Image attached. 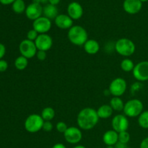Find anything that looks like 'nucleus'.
Here are the masks:
<instances>
[{"label":"nucleus","mask_w":148,"mask_h":148,"mask_svg":"<svg viewBox=\"0 0 148 148\" xmlns=\"http://www.w3.org/2000/svg\"><path fill=\"white\" fill-rule=\"evenodd\" d=\"M55 25L62 30L70 29L73 26V20L68 14H59L54 20Z\"/></svg>","instance_id":"nucleus-15"},{"label":"nucleus","mask_w":148,"mask_h":148,"mask_svg":"<svg viewBox=\"0 0 148 148\" xmlns=\"http://www.w3.org/2000/svg\"><path fill=\"white\" fill-rule=\"evenodd\" d=\"M36 56L39 61H44L45 59H46L47 54H46V51H44L38 50Z\"/></svg>","instance_id":"nucleus-31"},{"label":"nucleus","mask_w":148,"mask_h":148,"mask_svg":"<svg viewBox=\"0 0 148 148\" xmlns=\"http://www.w3.org/2000/svg\"><path fill=\"white\" fill-rule=\"evenodd\" d=\"M14 1H16V0H0V2L2 4H10L12 3L13 4Z\"/></svg>","instance_id":"nucleus-36"},{"label":"nucleus","mask_w":148,"mask_h":148,"mask_svg":"<svg viewBox=\"0 0 148 148\" xmlns=\"http://www.w3.org/2000/svg\"><path fill=\"white\" fill-rule=\"evenodd\" d=\"M127 144H124V143H121V142L118 141L116 143V144L114 145V148H127Z\"/></svg>","instance_id":"nucleus-35"},{"label":"nucleus","mask_w":148,"mask_h":148,"mask_svg":"<svg viewBox=\"0 0 148 148\" xmlns=\"http://www.w3.org/2000/svg\"><path fill=\"white\" fill-rule=\"evenodd\" d=\"M140 1H141L142 2H145V1H147L148 0H140Z\"/></svg>","instance_id":"nucleus-42"},{"label":"nucleus","mask_w":148,"mask_h":148,"mask_svg":"<svg viewBox=\"0 0 148 148\" xmlns=\"http://www.w3.org/2000/svg\"><path fill=\"white\" fill-rule=\"evenodd\" d=\"M19 50L21 53V56H25L27 59L34 57L38 51L35 42L27 39H25L20 42L19 45Z\"/></svg>","instance_id":"nucleus-7"},{"label":"nucleus","mask_w":148,"mask_h":148,"mask_svg":"<svg viewBox=\"0 0 148 148\" xmlns=\"http://www.w3.org/2000/svg\"><path fill=\"white\" fill-rule=\"evenodd\" d=\"M138 124L143 129H148V111L142 113L138 116Z\"/></svg>","instance_id":"nucleus-26"},{"label":"nucleus","mask_w":148,"mask_h":148,"mask_svg":"<svg viewBox=\"0 0 148 148\" xmlns=\"http://www.w3.org/2000/svg\"><path fill=\"white\" fill-rule=\"evenodd\" d=\"M8 68V63L7 61L0 59V72H5Z\"/></svg>","instance_id":"nucleus-32"},{"label":"nucleus","mask_w":148,"mask_h":148,"mask_svg":"<svg viewBox=\"0 0 148 148\" xmlns=\"http://www.w3.org/2000/svg\"><path fill=\"white\" fill-rule=\"evenodd\" d=\"M52 148H66V146L64 145H63L62 143H56L52 147Z\"/></svg>","instance_id":"nucleus-37"},{"label":"nucleus","mask_w":148,"mask_h":148,"mask_svg":"<svg viewBox=\"0 0 148 148\" xmlns=\"http://www.w3.org/2000/svg\"><path fill=\"white\" fill-rule=\"evenodd\" d=\"M39 36V33H38L36 30H35L34 29H31V30H29L27 33V39L29 40H31V41H34L37 39L38 36Z\"/></svg>","instance_id":"nucleus-28"},{"label":"nucleus","mask_w":148,"mask_h":148,"mask_svg":"<svg viewBox=\"0 0 148 148\" xmlns=\"http://www.w3.org/2000/svg\"><path fill=\"white\" fill-rule=\"evenodd\" d=\"M26 17L31 20H36L43 14V7L41 4L33 2L29 4L25 10Z\"/></svg>","instance_id":"nucleus-13"},{"label":"nucleus","mask_w":148,"mask_h":148,"mask_svg":"<svg viewBox=\"0 0 148 148\" xmlns=\"http://www.w3.org/2000/svg\"><path fill=\"white\" fill-rule=\"evenodd\" d=\"M129 126L130 122L128 118L124 114H117L114 116L111 121L112 129L118 133L127 131Z\"/></svg>","instance_id":"nucleus-9"},{"label":"nucleus","mask_w":148,"mask_h":148,"mask_svg":"<svg viewBox=\"0 0 148 148\" xmlns=\"http://www.w3.org/2000/svg\"><path fill=\"white\" fill-rule=\"evenodd\" d=\"M44 120L41 116L37 114H30L25 121L24 127L26 131L29 133L38 132L43 129Z\"/></svg>","instance_id":"nucleus-5"},{"label":"nucleus","mask_w":148,"mask_h":148,"mask_svg":"<svg viewBox=\"0 0 148 148\" xmlns=\"http://www.w3.org/2000/svg\"><path fill=\"white\" fill-rule=\"evenodd\" d=\"M107 148H114V146H107Z\"/></svg>","instance_id":"nucleus-41"},{"label":"nucleus","mask_w":148,"mask_h":148,"mask_svg":"<svg viewBox=\"0 0 148 148\" xmlns=\"http://www.w3.org/2000/svg\"><path fill=\"white\" fill-rule=\"evenodd\" d=\"M109 105L114 111H121L124 109V103L120 97H113L110 101Z\"/></svg>","instance_id":"nucleus-21"},{"label":"nucleus","mask_w":148,"mask_h":148,"mask_svg":"<svg viewBox=\"0 0 148 148\" xmlns=\"http://www.w3.org/2000/svg\"><path fill=\"white\" fill-rule=\"evenodd\" d=\"M35 43L38 50L47 51L53 46V39L47 33L39 34L37 39L35 40Z\"/></svg>","instance_id":"nucleus-12"},{"label":"nucleus","mask_w":148,"mask_h":148,"mask_svg":"<svg viewBox=\"0 0 148 148\" xmlns=\"http://www.w3.org/2000/svg\"><path fill=\"white\" fill-rule=\"evenodd\" d=\"M127 88V83L125 79L121 77H117L111 81L108 90L110 94L114 97H121L125 93Z\"/></svg>","instance_id":"nucleus-6"},{"label":"nucleus","mask_w":148,"mask_h":148,"mask_svg":"<svg viewBox=\"0 0 148 148\" xmlns=\"http://www.w3.org/2000/svg\"><path fill=\"white\" fill-rule=\"evenodd\" d=\"M85 51L90 55L96 54L100 50V44L95 39H88L83 45Z\"/></svg>","instance_id":"nucleus-18"},{"label":"nucleus","mask_w":148,"mask_h":148,"mask_svg":"<svg viewBox=\"0 0 148 148\" xmlns=\"http://www.w3.org/2000/svg\"><path fill=\"white\" fill-rule=\"evenodd\" d=\"M99 121L97 111L92 108L87 107L81 110L77 117V123L79 129L90 130L93 129Z\"/></svg>","instance_id":"nucleus-1"},{"label":"nucleus","mask_w":148,"mask_h":148,"mask_svg":"<svg viewBox=\"0 0 148 148\" xmlns=\"http://www.w3.org/2000/svg\"><path fill=\"white\" fill-rule=\"evenodd\" d=\"M130 140V134L127 131L119 133V141L121 143L127 144Z\"/></svg>","instance_id":"nucleus-27"},{"label":"nucleus","mask_w":148,"mask_h":148,"mask_svg":"<svg viewBox=\"0 0 148 148\" xmlns=\"http://www.w3.org/2000/svg\"><path fill=\"white\" fill-rule=\"evenodd\" d=\"M103 141L107 146H114L119 141V133L114 130H108L103 135Z\"/></svg>","instance_id":"nucleus-17"},{"label":"nucleus","mask_w":148,"mask_h":148,"mask_svg":"<svg viewBox=\"0 0 148 148\" xmlns=\"http://www.w3.org/2000/svg\"><path fill=\"white\" fill-rule=\"evenodd\" d=\"M127 148H132V147H127Z\"/></svg>","instance_id":"nucleus-43"},{"label":"nucleus","mask_w":148,"mask_h":148,"mask_svg":"<svg viewBox=\"0 0 148 148\" xmlns=\"http://www.w3.org/2000/svg\"><path fill=\"white\" fill-rule=\"evenodd\" d=\"M96 111L99 119H103L111 117L114 112V110L112 109L109 104H104V105L101 106Z\"/></svg>","instance_id":"nucleus-20"},{"label":"nucleus","mask_w":148,"mask_h":148,"mask_svg":"<svg viewBox=\"0 0 148 148\" xmlns=\"http://www.w3.org/2000/svg\"><path fill=\"white\" fill-rule=\"evenodd\" d=\"M49 4H52V5H57L59 2H60V0H49Z\"/></svg>","instance_id":"nucleus-38"},{"label":"nucleus","mask_w":148,"mask_h":148,"mask_svg":"<svg viewBox=\"0 0 148 148\" xmlns=\"http://www.w3.org/2000/svg\"><path fill=\"white\" fill-rule=\"evenodd\" d=\"M47 1H49V0H33V2L38 3V4H45Z\"/></svg>","instance_id":"nucleus-39"},{"label":"nucleus","mask_w":148,"mask_h":148,"mask_svg":"<svg viewBox=\"0 0 148 148\" xmlns=\"http://www.w3.org/2000/svg\"><path fill=\"white\" fill-rule=\"evenodd\" d=\"M67 13L72 20H79L83 14V9L80 4L74 1L68 5Z\"/></svg>","instance_id":"nucleus-16"},{"label":"nucleus","mask_w":148,"mask_h":148,"mask_svg":"<svg viewBox=\"0 0 148 148\" xmlns=\"http://www.w3.org/2000/svg\"><path fill=\"white\" fill-rule=\"evenodd\" d=\"M135 50L136 46L134 42L127 38H121L115 43V51L122 56H132Z\"/></svg>","instance_id":"nucleus-3"},{"label":"nucleus","mask_w":148,"mask_h":148,"mask_svg":"<svg viewBox=\"0 0 148 148\" xmlns=\"http://www.w3.org/2000/svg\"><path fill=\"white\" fill-rule=\"evenodd\" d=\"M53 128V124L51 123V121H44L43 125V129L42 130H43L46 132H49L51 131Z\"/></svg>","instance_id":"nucleus-30"},{"label":"nucleus","mask_w":148,"mask_h":148,"mask_svg":"<svg viewBox=\"0 0 148 148\" xmlns=\"http://www.w3.org/2000/svg\"><path fill=\"white\" fill-rule=\"evenodd\" d=\"M65 140L69 144H77L82 140V133L80 129L76 127H69L64 133Z\"/></svg>","instance_id":"nucleus-10"},{"label":"nucleus","mask_w":148,"mask_h":148,"mask_svg":"<svg viewBox=\"0 0 148 148\" xmlns=\"http://www.w3.org/2000/svg\"><path fill=\"white\" fill-rule=\"evenodd\" d=\"M58 9L55 5L48 4L43 7V14L44 17H47L49 20H53L56 18L58 14Z\"/></svg>","instance_id":"nucleus-19"},{"label":"nucleus","mask_w":148,"mask_h":148,"mask_svg":"<svg viewBox=\"0 0 148 148\" xmlns=\"http://www.w3.org/2000/svg\"><path fill=\"white\" fill-rule=\"evenodd\" d=\"M140 148H148V137L145 138L140 143Z\"/></svg>","instance_id":"nucleus-34"},{"label":"nucleus","mask_w":148,"mask_h":148,"mask_svg":"<svg viewBox=\"0 0 148 148\" xmlns=\"http://www.w3.org/2000/svg\"><path fill=\"white\" fill-rule=\"evenodd\" d=\"M41 117L44 121H51L55 116V111L53 108L51 107H46L42 111L41 114H40Z\"/></svg>","instance_id":"nucleus-23"},{"label":"nucleus","mask_w":148,"mask_h":148,"mask_svg":"<svg viewBox=\"0 0 148 148\" xmlns=\"http://www.w3.org/2000/svg\"><path fill=\"white\" fill-rule=\"evenodd\" d=\"M120 66H121V69L123 71L126 72H132L135 65L134 64V62L132 59L126 58L121 61Z\"/></svg>","instance_id":"nucleus-24"},{"label":"nucleus","mask_w":148,"mask_h":148,"mask_svg":"<svg viewBox=\"0 0 148 148\" xmlns=\"http://www.w3.org/2000/svg\"><path fill=\"white\" fill-rule=\"evenodd\" d=\"M52 26L51 20L47 17H40L33 23V29L38 32L39 34H46L51 30Z\"/></svg>","instance_id":"nucleus-11"},{"label":"nucleus","mask_w":148,"mask_h":148,"mask_svg":"<svg viewBox=\"0 0 148 148\" xmlns=\"http://www.w3.org/2000/svg\"><path fill=\"white\" fill-rule=\"evenodd\" d=\"M14 66L18 70H24L28 66V59L23 56H20L14 61Z\"/></svg>","instance_id":"nucleus-22"},{"label":"nucleus","mask_w":148,"mask_h":148,"mask_svg":"<svg viewBox=\"0 0 148 148\" xmlns=\"http://www.w3.org/2000/svg\"><path fill=\"white\" fill-rule=\"evenodd\" d=\"M12 10L17 14H21L25 11V4L23 0H16L12 4Z\"/></svg>","instance_id":"nucleus-25"},{"label":"nucleus","mask_w":148,"mask_h":148,"mask_svg":"<svg viewBox=\"0 0 148 148\" xmlns=\"http://www.w3.org/2000/svg\"><path fill=\"white\" fill-rule=\"evenodd\" d=\"M134 77L139 82L148 80V61H143L134 66L132 71Z\"/></svg>","instance_id":"nucleus-8"},{"label":"nucleus","mask_w":148,"mask_h":148,"mask_svg":"<svg viewBox=\"0 0 148 148\" xmlns=\"http://www.w3.org/2000/svg\"><path fill=\"white\" fill-rule=\"evenodd\" d=\"M6 53V48L4 46V44L0 43V59H1V58L5 55Z\"/></svg>","instance_id":"nucleus-33"},{"label":"nucleus","mask_w":148,"mask_h":148,"mask_svg":"<svg viewBox=\"0 0 148 148\" xmlns=\"http://www.w3.org/2000/svg\"><path fill=\"white\" fill-rule=\"evenodd\" d=\"M143 102L139 99H131L124 103L123 111L127 117L134 118L137 117L143 113Z\"/></svg>","instance_id":"nucleus-4"},{"label":"nucleus","mask_w":148,"mask_h":148,"mask_svg":"<svg viewBox=\"0 0 148 148\" xmlns=\"http://www.w3.org/2000/svg\"><path fill=\"white\" fill-rule=\"evenodd\" d=\"M68 39L75 46H83L88 40V35L86 30L80 25H73L69 29Z\"/></svg>","instance_id":"nucleus-2"},{"label":"nucleus","mask_w":148,"mask_h":148,"mask_svg":"<svg viewBox=\"0 0 148 148\" xmlns=\"http://www.w3.org/2000/svg\"><path fill=\"white\" fill-rule=\"evenodd\" d=\"M56 129L59 133L64 134L68 129V127L67 125H66V123H64V121H59V122L56 124Z\"/></svg>","instance_id":"nucleus-29"},{"label":"nucleus","mask_w":148,"mask_h":148,"mask_svg":"<svg viewBox=\"0 0 148 148\" xmlns=\"http://www.w3.org/2000/svg\"><path fill=\"white\" fill-rule=\"evenodd\" d=\"M73 148H86V147L83 145H77L75 146V147H74Z\"/></svg>","instance_id":"nucleus-40"},{"label":"nucleus","mask_w":148,"mask_h":148,"mask_svg":"<svg viewBox=\"0 0 148 148\" xmlns=\"http://www.w3.org/2000/svg\"><path fill=\"white\" fill-rule=\"evenodd\" d=\"M123 7L126 12L130 14H134L141 10L143 2L140 0H124Z\"/></svg>","instance_id":"nucleus-14"}]
</instances>
